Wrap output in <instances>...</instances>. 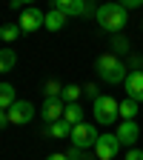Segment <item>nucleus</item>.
I'll return each instance as SVG.
<instances>
[{
    "label": "nucleus",
    "instance_id": "1",
    "mask_svg": "<svg viewBox=\"0 0 143 160\" xmlns=\"http://www.w3.org/2000/svg\"><path fill=\"white\" fill-rule=\"evenodd\" d=\"M94 72H97V77H103V83H109V86L123 83L126 74H129L123 57H117L115 52H103V54H100L94 60Z\"/></svg>",
    "mask_w": 143,
    "mask_h": 160
},
{
    "label": "nucleus",
    "instance_id": "2",
    "mask_svg": "<svg viewBox=\"0 0 143 160\" xmlns=\"http://www.w3.org/2000/svg\"><path fill=\"white\" fill-rule=\"evenodd\" d=\"M94 17H97V26L103 29V32H109V34H120V32L126 29L129 12L120 6V3H103V6L94 12Z\"/></svg>",
    "mask_w": 143,
    "mask_h": 160
},
{
    "label": "nucleus",
    "instance_id": "3",
    "mask_svg": "<svg viewBox=\"0 0 143 160\" xmlns=\"http://www.w3.org/2000/svg\"><path fill=\"white\" fill-rule=\"evenodd\" d=\"M92 114H94L97 126H112V123H117V117H120V103L112 94H100L97 100H92Z\"/></svg>",
    "mask_w": 143,
    "mask_h": 160
},
{
    "label": "nucleus",
    "instance_id": "4",
    "mask_svg": "<svg viewBox=\"0 0 143 160\" xmlns=\"http://www.w3.org/2000/svg\"><path fill=\"white\" fill-rule=\"evenodd\" d=\"M97 137H100V132H97V126L94 123H77V126H72V146H77V149H83V152H89V149H94V143H97Z\"/></svg>",
    "mask_w": 143,
    "mask_h": 160
},
{
    "label": "nucleus",
    "instance_id": "5",
    "mask_svg": "<svg viewBox=\"0 0 143 160\" xmlns=\"http://www.w3.org/2000/svg\"><path fill=\"white\" fill-rule=\"evenodd\" d=\"M120 149H123V143L117 140V134L112 132V134H100L97 137V143H94V157L97 160H115L117 154H120Z\"/></svg>",
    "mask_w": 143,
    "mask_h": 160
},
{
    "label": "nucleus",
    "instance_id": "6",
    "mask_svg": "<svg viewBox=\"0 0 143 160\" xmlns=\"http://www.w3.org/2000/svg\"><path fill=\"white\" fill-rule=\"evenodd\" d=\"M17 26L23 29V32H37V29H43V26H46V12H40L37 6H26L23 12H20Z\"/></svg>",
    "mask_w": 143,
    "mask_h": 160
},
{
    "label": "nucleus",
    "instance_id": "7",
    "mask_svg": "<svg viewBox=\"0 0 143 160\" xmlns=\"http://www.w3.org/2000/svg\"><path fill=\"white\" fill-rule=\"evenodd\" d=\"M34 120V106L29 103V100H17V103L9 109V123L12 126H26Z\"/></svg>",
    "mask_w": 143,
    "mask_h": 160
},
{
    "label": "nucleus",
    "instance_id": "8",
    "mask_svg": "<svg viewBox=\"0 0 143 160\" xmlns=\"http://www.w3.org/2000/svg\"><path fill=\"white\" fill-rule=\"evenodd\" d=\"M63 112H66V103L60 97H49V100H43V106H40V117H43L46 123L63 120Z\"/></svg>",
    "mask_w": 143,
    "mask_h": 160
},
{
    "label": "nucleus",
    "instance_id": "9",
    "mask_svg": "<svg viewBox=\"0 0 143 160\" xmlns=\"http://www.w3.org/2000/svg\"><path fill=\"white\" fill-rule=\"evenodd\" d=\"M123 83H126V97L143 103V69H132Z\"/></svg>",
    "mask_w": 143,
    "mask_h": 160
},
{
    "label": "nucleus",
    "instance_id": "10",
    "mask_svg": "<svg viewBox=\"0 0 143 160\" xmlns=\"http://www.w3.org/2000/svg\"><path fill=\"white\" fill-rule=\"evenodd\" d=\"M54 9H60L69 17H83L92 12V3H86V0H54Z\"/></svg>",
    "mask_w": 143,
    "mask_h": 160
},
{
    "label": "nucleus",
    "instance_id": "11",
    "mask_svg": "<svg viewBox=\"0 0 143 160\" xmlns=\"http://www.w3.org/2000/svg\"><path fill=\"white\" fill-rule=\"evenodd\" d=\"M115 134H117V140H120L123 146H135L137 137H140V126L135 123V120H120Z\"/></svg>",
    "mask_w": 143,
    "mask_h": 160
},
{
    "label": "nucleus",
    "instance_id": "12",
    "mask_svg": "<svg viewBox=\"0 0 143 160\" xmlns=\"http://www.w3.org/2000/svg\"><path fill=\"white\" fill-rule=\"evenodd\" d=\"M43 134H46V137H57V140L72 137V123H66V120H54V123H46V126H43Z\"/></svg>",
    "mask_w": 143,
    "mask_h": 160
},
{
    "label": "nucleus",
    "instance_id": "13",
    "mask_svg": "<svg viewBox=\"0 0 143 160\" xmlns=\"http://www.w3.org/2000/svg\"><path fill=\"white\" fill-rule=\"evenodd\" d=\"M66 20H69V14H63L60 9L52 6V9L46 12V26H43V29H49V32H60V29L66 26Z\"/></svg>",
    "mask_w": 143,
    "mask_h": 160
},
{
    "label": "nucleus",
    "instance_id": "14",
    "mask_svg": "<svg viewBox=\"0 0 143 160\" xmlns=\"http://www.w3.org/2000/svg\"><path fill=\"white\" fill-rule=\"evenodd\" d=\"M17 103V92H14V86L12 83H0V109H12Z\"/></svg>",
    "mask_w": 143,
    "mask_h": 160
},
{
    "label": "nucleus",
    "instance_id": "15",
    "mask_svg": "<svg viewBox=\"0 0 143 160\" xmlns=\"http://www.w3.org/2000/svg\"><path fill=\"white\" fill-rule=\"evenodd\" d=\"M14 63H17L14 49H12V46H3V49H0V74L12 72V69H14Z\"/></svg>",
    "mask_w": 143,
    "mask_h": 160
},
{
    "label": "nucleus",
    "instance_id": "16",
    "mask_svg": "<svg viewBox=\"0 0 143 160\" xmlns=\"http://www.w3.org/2000/svg\"><path fill=\"white\" fill-rule=\"evenodd\" d=\"M63 120H66V123H72V126H77V123H83V106H80V103H66V112H63Z\"/></svg>",
    "mask_w": 143,
    "mask_h": 160
},
{
    "label": "nucleus",
    "instance_id": "17",
    "mask_svg": "<svg viewBox=\"0 0 143 160\" xmlns=\"http://www.w3.org/2000/svg\"><path fill=\"white\" fill-rule=\"evenodd\" d=\"M112 52H115L117 57L129 54V52H132V43H129V37H123V34H112Z\"/></svg>",
    "mask_w": 143,
    "mask_h": 160
},
{
    "label": "nucleus",
    "instance_id": "18",
    "mask_svg": "<svg viewBox=\"0 0 143 160\" xmlns=\"http://www.w3.org/2000/svg\"><path fill=\"white\" fill-rule=\"evenodd\" d=\"M20 34H23V29H20L17 23H6V26H0V40H3V43H14Z\"/></svg>",
    "mask_w": 143,
    "mask_h": 160
},
{
    "label": "nucleus",
    "instance_id": "19",
    "mask_svg": "<svg viewBox=\"0 0 143 160\" xmlns=\"http://www.w3.org/2000/svg\"><path fill=\"white\" fill-rule=\"evenodd\" d=\"M137 117V100L126 97V100H120V120H135Z\"/></svg>",
    "mask_w": 143,
    "mask_h": 160
},
{
    "label": "nucleus",
    "instance_id": "20",
    "mask_svg": "<svg viewBox=\"0 0 143 160\" xmlns=\"http://www.w3.org/2000/svg\"><path fill=\"white\" fill-rule=\"evenodd\" d=\"M80 94H83V89L74 86V83H69V86H63V94H60V100H63V103H80Z\"/></svg>",
    "mask_w": 143,
    "mask_h": 160
},
{
    "label": "nucleus",
    "instance_id": "21",
    "mask_svg": "<svg viewBox=\"0 0 143 160\" xmlns=\"http://www.w3.org/2000/svg\"><path fill=\"white\" fill-rule=\"evenodd\" d=\"M60 94H63V86H60L57 80H46V83H43V97L46 100L49 97H60Z\"/></svg>",
    "mask_w": 143,
    "mask_h": 160
},
{
    "label": "nucleus",
    "instance_id": "22",
    "mask_svg": "<svg viewBox=\"0 0 143 160\" xmlns=\"http://www.w3.org/2000/svg\"><path fill=\"white\" fill-rule=\"evenodd\" d=\"M83 94H86V97H92V100H97V97H100L97 83H86V86H83Z\"/></svg>",
    "mask_w": 143,
    "mask_h": 160
},
{
    "label": "nucleus",
    "instance_id": "23",
    "mask_svg": "<svg viewBox=\"0 0 143 160\" xmlns=\"http://www.w3.org/2000/svg\"><path fill=\"white\" fill-rule=\"evenodd\" d=\"M66 157H69V160H83V157H86V152H83V149H77V146H72V149L66 152Z\"/></svg>",
    "mask_w": 143,
    "mask_h": 160
},
{
    "label": "nucleus",
    "instance_id": "24",
    "mask_svg": "<svg viewBox=\"0 0 143 160\" xmlns=\"http://www.w3.org/2000/svg\"><path fill=\"white\" fill-rule=\"evenodd\" d=\"M117 3L123 6L126 12H132V9H140V6H143V0H117Z\"/></svg>",
    "mask_w": 143,
    "mask_h": 160
},
{
    "label": "nucleus",
    "instance_id": "25",
    "mask_svg": "<svg viewBox=\"0 0 143 160\" xmlns=\"http://www.w3.org/2000/svg\"><path fill=\"white\" fill-rule=\"evenodd\" d=\"M126 160H143V152L140 149H129L126 152Z\"/></svg>",
    "mask_w": 143,
    "mask_h": 160
},
{
    "label": "nucleus",
    "instance_id": "26",
    "mask_svg": "<svg viewBox=\"0 0 143 160\" xmlns=\"http://www.w3.org/2000/svg\"><path fill=\"white\" fill-rule=\"evenodd\" d=\"M3 126H9V112L0 109V129H3Z\"/></svg>",
    "mask_w": 143,
    "mask_h": 160
},
{
    "label": "nucleus",
    "instance_id": "27",
    "mask_svg": "<svg viewBox=\"0 0 143 160\" xmlns=\"http://www.w3.org/2000/svg\"><path fill=\"white\" fill-rule=\"evenodd\" d=\"M46 160H69V157H66V154H60V152H57V154H49Z\"/></svg>",
    "mask_w": 143,
    "mask_h": 160
},
{
    "label": "nucleus",
    "instance_id": "28",
    "mask_svg": "<svg viewBox=\"0 0 143 160\" xmlns=\"http://www.w3.org/2000/svg\"><path fill=\"white\" fill-rule=\"evenodd\" d=\"M17 3H20V6H26V3H29V6H34V0H17Z\"/></svg>",
    "mask_w": 143,
    "mask_h": 160
},
{
    "label": "nucleus",
    "instance_id": "29",
    "mask_svg": "<svg viewBox=\"0 0 143 160\" xmlns=\"http://www.w3.org/2000/svg\"><path fill=\"white\" fill-rule=\"evenodd\" d=\"M86 3H94V0H86Z\"/></svg>",
    "mask_w": 143,
    "mask_h": 160
}]
</instances>
